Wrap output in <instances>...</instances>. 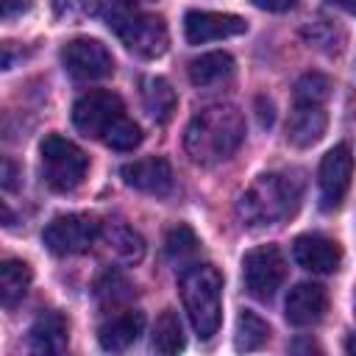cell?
<instances>
[{"instance_id":"cell-1","label":"cell","mask_w":356,"mask_h":356,"mask_svg":"<svg viewBox=\"0 0 356 356\" xmlns=\"http://www.w3.org/2000/svg\"><path fill=\"white\" fill-rule=\"evenodd\" d=\"M242 142H245V117L236 106L228 103L200 108L184 131L186 156L200 167H214L231 159Z\"/></svg>"},{"instance_id":"cell-2","label":"cell","mask_w":356,"mask_h":356,"mask_svg":"<svg viewBox=\"0 0 356 356\" xmlns=\"http://www.w3.org/2000/svg\"><path fill=\"white\" fill-rule=\"evenodd\" d=\"M303 172L300 170H275L261 172L236 200V214L250 228L281 225L286 222L303 197Z\"/></svg>"},{"instance_id":"cell-3","label":"cell","mask_w":356,"mask_h":356,"mask_svg":"<svg viewBox=\"0 0 356 356\" xmlns=\"http://www.w3.org/2000/svg\"><path fill=\"white\" fill-rule=\"evenodd\" d=\"M181 300L192 331L200 339H211L222 320V275L214 264H192L178 281Z\"/></svg>"},{"instance_id":"cell-4","label":"cell","mask_w":356,"mask_h":356,"mask_svg":"<svg viewBox=\"0 0 356 356\" xmlns=\"http://www.w3.org/2000/svg\"><path fill=\"white\" fill-rule=\"evenodd\" d=\"M103 14L108 28L131 53L142 58H159L167 53L170 33L159 14H147L131 0H106Z\"/></svg>"},{"instance_id":"cell-5","label":"cell","mask_w":356,"mask_h":356,"mask_svg":"<svg viewBox=\"0 0 356 356\" xmlns=\"http://www.w3.org/2000/svg\"><path fill=\"white\" fill-rule=\"evenodd\" d=\"M39 153H42V178L50 189L72 192L86 178L89 156L75 142H70L58 134H50V136H44Z\"/></svg>"},{"instance_id":"cell-6","label":"cell","mask_w":356,"mask_h":356,"mask_svg":"<svg viewBox=\"0 0 356 356\" xmlns=\"http://www.w3.org/2000/svg\"><path fill=\"white\" fill-rule=\"evenodd\" d=\"M100 228L92 214H58L44 225L42 242L53 256H78L97 245Z\"/></svg>"},{"instance_id":"cell-7","label":"cell","mask_w":356,"mask_h":356,"mask_svg":"<svg viewBox=\"0 0 356 356\" xmlns=\"http://www.w3.org/2000/svg\"><path fill=\"white\" fill-rule=\"evenodd\" d=\"M125 117V103L120 95L108 92V89H92L86 95H81L72 106V122L75 128L89 136V139H100L111 131V125H117Z\"/></svg>"},{"instance_id":"cell-8","label":"cell","mask_w":356,"mask_h":356,"mask_svg":"<svg viewBox=\"0 0 356 356\" xmlns=\"http://www.w3.org/2000/svg\"><path fill=\"white\" fill-rule=\"evenodd\" d=\"M286 278V261L284 253L275 245H259L245 253L242 259V281L250 298L270 300Z\"/></svg>"},{"instance_id":"cell-9","label":"cell","mask_w":356,"mask_h":356,"mask_svg":"<svg viewBox=\"0 0 356 356\" xmlns=\"http://www.w3.org/2000/svg\"><path fill=\"white\" fill-rule=\"evenodd\" d=\"M61 64L78 81H103L114 72V58L108 47L86 36H78L61 47Z\"/></svg>"},{"instance_id":"cell-10","label":"cell","mask_w":356,"mask_h":356,"mask_svg":"<svg viewBox=\"0 0 356 356\" xmlns=\"http://www.w3.org/2000/svg\"><path fill=\"white\" fill-rule=\"evenodd\" d=\"M353 178V153L348 145H334L320 161V206L334 211L342 206Z\"/></svg>"},{"instance_id":"cell-11","label":"cell","mask_w":356,"mask_h":356,"mask_svg":"<svg viewBox=\"0 0 356 356\" xmlns=\"http://www.w3.org/2000/svg\"><path fill=\"white\" fill-rule=\"evenodd\" d=\"M248 31V22L236 14H220V11H186L184 17V33L189 44H206L214 39L239 36Z\"/></svg>"},{"instance_id":"cell-12","label":"cell","mask_w":356,"mask_h":356,"mask_svg":"<svg viewBox=\"0 0 356 356\" xmlns=\"http://www.w3.org/2000/svg\"><path fill=\"white\" fill-rule=\"evenodd\" d=\"M292 256H295V261L303 270L320 273V275H331L342 264V248L334 239L323 236V234H303V236H298L295 245H292Z\"/></svg>"},{"instance_id":"cell-13","label":"cell","mask_w":356,"mask_h":356,"mask_svg":"<svg viewBox=\"0 0 356 356\" xmlns=\"http://www.w3.org/2000/svg\"><path fill=\"white\" fill-rule=\"evenodd\" d=\"M120 175L131 189H139L145 195H167L172 189V167L161 156L128 161V164H122Z\"/></svg>"},{"instance_id":"cell-14","label":"cell","mask_w":356,"mask_h":356,"mask_svg":"<svg viewBox=\"0 0 356 356\" xmlns=\"http://www.w3.org/2000/svg\"><path fill=\"white\" fill-rule=\"evenodd\" d=\"M328 309V295L320 284H295L286 295V303H284V314L292 325L298 328H306V325H314L323 320Z\"/></svg>"},{"instance_id":"cell-15","label":"cell","mask_w":356,"mask_h":356,"mask_svg":"<svg viewBox=\"0 0 356 356\" xmlns=\"http://www.w3.org/2000/svg\"><path fill=\"white\" fill-rule=\"evenodd\" d=\"M97 245H100L106 259H111L114 264H122V267H134L145 256V239L128 225H106V228H100Z\"/></svg>"},{"instance_id":"cell-16","label":"cell","mask_w":356,"mask_h":356,"mask_svg":"<svg viewBox=\"0 0 356 356\" xmlns=\"http://www.w3.org/2000/svg\"><path fill=\"white\" fill-rule=\"evenodd\" d=\"M142 328H145V314L139 309H122V312L111 314L97 328L100 348L103 350H111V353H122V350H128L139 339Z\"/></svg>"},{"instance_id":"cell-17","label":"cell","mask_w":356,"mask_h":356,"mask_svg":"<svg viewBox=\"0 0 356 356\" xmlns=\"http://www.w3.org/2000/svg\"><path fill=\"white\" fill-rule=\"evenodd\" d=\"M328 125V117L320 103H295L289 120H286V139L295 147H312L323 139Z\"/></svg>"},{"instance_id":"cell-18","label":"cell","mask_w":356,"mask_h":356,"mask_svg":"<svg viewBox=\"0 0 356 356\" xmlns=\"http://www.w3.org/2000/svg\"><path fill=\"white\" fill-rule=\"evenodd\" d=\"M67 337H70V325L67 317L56 309L42 312L31 331H28V345L33 353H61L67 348Z\"/></svg>"},{"instance_id":"cell-19","label":"cell","mask_w":356,"mask_h":356,"mask_svg":"<svg viewBox=\"0 0 356 356\" xmlns=\"http://www.w3.org/2000/svg\"><path fill=\"white\" fill-rule=\"evenodd\" d=\"M142 103H145V111L150 114V120L167 122L175 114L178 95H175V89H172V83L167 78L150 75V78L142 81Z\"/></svg>"},{"instance_id":"cell-20","label":"cell","mask_w":356,"mask_h":356,"mask_svg":"<svg viewBox=\"0 0 356 356\" xmlns=\"http://www.w3.org/2000/svg\"><path fill=\"white\" fill-rule=\"evenodd\" d=\"M186 72H189V81L195 86H200V89L203 86H214V83H222V81H228L234 75V58L228 53H220V50L203 53V56L189 61Z\"/></svg>"},{"instance_id":"cell-21","label":"cell","mask_w":356,"mask_h":356,"mask_svg":"<svg viewBox=\"0 0 356 356\" xmlns=\"http://www.w3.org/2000/svg\"><path fill=\"white\" fill-rule=\"evenodd\" d=\"M31 278H33V273H31V267L25 261L6 259L0 264V303L6 309H14L25 298V292L31 286Z\"/></svg>"},{"instance_id":"cell-22","label":"cell","mask_w":356,"mask_h":356,"mask_svg":"<svg viewBox=\"0 0 356 356\" xmlns=\"http://www.w3.org/2000/svg\"><path fill=\"white\" fill-rule=\"evenodd\" d=\"M184 345H186V339H184V325H181V320H178V314L172 312V309H164L159 317H156V323H153V334H150V348L156 350V353H178V350H184Z\"/></svg>"},{"instance_id":"cell-23","label":"cell","mask_w":356,"mask_h":356,"mask_svg":"<svg viewBox=\"0 0 356 356\" xmlns=\"http://www.w3.org/2000/svg\"><path fill=\"white\" fill-rule=\"evenodd\" d=\"M95 298L100 300L103 309H122L134 298V286H131V281L122 273H117V270L108 267L95 281Z\"/></svg>"},{"instance_id":"cell-24","label":"cell","mask_w":356,"mask_h":356,"mask_svg":"<svg viewBox=\"0 0 356 356\" xmlns=\"http://www.w3.org/2000/svg\"><path fill=\"white\" fill-rule=\"evenodd\" d=\"M267 339H270V325L256 312H250V309L239 312V317H236V337H234L236 350H256Z\"/></svg>"},{"instance_id":"cell-25","label":"cell","mask_w":356,"mask_h":356,"mask_svg":"<svg viewBox=\"0 0 356 356\" xmlns=\"http://www.w3.org/2000/svg\"><path fill=\"white\" fill-rule=\"evenodd\" d=\"M197 236H195V231L189 228V225H175V228H170L167 231V236H164V250H167V256L172 259V261H186V259H192L195 253H197Z\"/></svg>"},{"instance_id":"cell-26","label":"cell","mask_w":356,"mask_h":356,"mask_svg":"<svg viewBox=\"0 0 356 356\" xmlns=\"http://www.w3.org/2000/svg\"><path fill=\"white\" fill-rule=\"evenodd\" d=\"M331 97V81L320 72H306L295 83V103H325Z\"/></svg>"},{"instance_id":"cell-27","label":"cell","mask_w":356,"mask_h":356,"mask_svg":"<svg viewBox=\"0 0 356 356\" xmlns=\"http://www.w3.org/2000/svg\"><path fill=\"white\" fill-rule=\"evenodd\" d=\"M303 36H306V42L309 44H314V47H320V50H325V53H334V50H339L342 47V31L334 25V22H328V19H317V22H312V25H306L303 28Z\"/></svg>"},{"instance_id":"cell-28","label":"cell","mask_w":356,"mask_h":356,"mask_svg":"<svg viewBox=\"0 0 356 356\" xmlns=\"http://www.w3.org/2000/svg\"><path fill=\"white\" fill-rule=\"evenodd\" d=\"M139 142H142V128L125 114L117 125H111V131L103 136V145H108L111 150H134V147H139Z\"/></svg>"},{"instance_id":"cell-29","label":"cell","mask_w":356,"mask_h":356,"mask_svg":"<svg viewBox=\"0 0 356 356\" xmlns=\"http://www.w3.org/2000/svg\"><path fill=\"white\" fill-rule=\"evenodd\" d=\"M31 6L33 0H0V14L3 19H14V17H22Z\"/></svg>"},{"instance_id":"cell-30","label":"cell","mask_w":356,"mask_h":356,"mask_svg":"<svg viewBox=\"0 0 356 356\" xmlns=\"http://www.w3.org/2000/svg\"><path fill=\"white\" fill-rule=\"evenodd\" d=\"M295 3H298V0H253V6H259V8H264V11H275V14L295 8Z\"/></svg>"},{"instance_id":"cell-31","label":"cell","mask_w":356,"mask_h":356,"mask_svg":"<svg viewBox=\"0 0 356 356\" xmlns=\"http://www.w3.org/2000/svg\"><path fill=\"white\" fill-rule=\"evenodd\" d=\"M14 178H17L14 164L6 159V161H3V186H6V189H14V186H17V181H14Z\"/></svg>"},{"instance_id":"cell-32","label":"cell","mask_w":356,"mask_h":356,"mask_svg":"<svg viewBox=\"0 0 356 356\" xmlns=\"http://www.w3.org/2000/svg\"><path fill=\"white\" fill-rule=\"evenodd\" d=\"M259 122L261 125H270L273 122V103L267 100V106H264V97H259Z\"/></svg>"},{"instance_id":"cell-33","label":"cell","mask_w":356,"mask_h":356,"mask_svg":"<svg viewBox=\"0 0 356 356\" xmlns=\"http://www.w3.org/2000/svg\"><path fill=\"white\" fill-rule=\"evenodd\" d=\"M325 3H331V6H337L342 11H348L350 17H356V0H325Z\"/></svg>"},{"instance_id":"cell-34","label":"cell","mask_w":356,"mask_h":356,"mask_svg":"<svg viewBox=\"0 0 356 356\" xmlns=\"http://www.w3.org/2000/svg\"><path fill=\"white\" fill-rule=\"evenodd\" d=\"M345 350H348V353H353V356H356V337H350V339H348V342H345Z\"/></svg>"},{"instance_id":"cell-35","label":"cell","mask_w":356,"mask_h":356,"mask_svg":"<svg viewBox=\"0 0 356 356\" xmlns=\"http://www.w3.org/2000/svg\"><path fill=\"white\" fill-rule=\"evenodd\" d=\"M131 3H136V6H142V3H153V0H131Z\"/></svg>"},{"instance_id":"cell-36","label":"cell","mask_w":356,"mask_h":356,"mask_svg":"<svg viewBox=\"0 0 356 356\" xmlns=\"http://www.w3.org/2000/svg\"><path fill=\"white\" fill-rule=\"evenodd\" d=\"M353 314H356V295H353Z\"/></svg>"}]
</instances>
